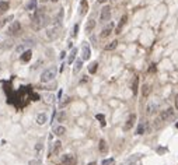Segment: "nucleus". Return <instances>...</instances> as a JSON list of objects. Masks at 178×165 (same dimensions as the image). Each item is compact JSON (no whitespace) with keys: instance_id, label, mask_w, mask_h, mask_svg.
I'll use <instances>...</instances> for the list:
<instances>
[{"instance_id":"c756f323","label":"nucleus","mask_w":178,"mask_h":165,"mask_svg":"<svg viewBox=\"0 0 178 165\" xmlns=\"http://www.w3.org/2000/svg\"><path fill=\"white\" fill-rule=\"evenodd\" d=\"M146 130V126L143 125V123H140L139 126H137V130H136V134H143Z\"/></svg>"},{"instance_id":"2f4dec72","label":"nucleus","mask_w":178,"mask_h":165,"mask_svg":"<svg viewBox=\"0 0 178 165\" xmlns=\"http://www.w3.org/2000/svg\"><path fill=\"white\" fill-rule=\"evenodd\" d=\"M115 164V160L114 158H108V160H104L102 161V165H114Z\"/></svg>"},{"instance_id":"f704fd0d","label":"nucleus","mask_w":178,"mask_h":165,"mask_svg":"<svg viewBox=\"0 0 178 165\" xmlns=\"http://www.w3.org/2000/svg\"><path fill=\"white\" fill-rule=\"evenodd\" d=\"M165 151H167V148H164V147H159V148H157V152H159V154H163V152H165Z\"/></svg>"},{"instance_id":"72a5a7b5","label":"nucleus","mask_w":178,"mask_h":165,"mask_svg":"<svg viewBox=\"0 0 178 165\" xmlns=\"http://www.w3.org/2000/svg\"><path fill=\"white\" fill-rule=\"evenodd\" d=\"M31 99H33V101H38V99H39V95H38V94H31Z\"/></svg>"},{"instance_id":"a211bd4d","label":"nucleus","mask_w":178,"mask_h":165,"mask_svg":"<svg viewBox=\"0 0 178 165\" xmlns=\"http://www.w3.org/2000/svg\"><path fill=\"white\" fill-rule=\"evenodd\" d=\"M69 102H70V97H65V98H60V99H59V108H60V109H63V108H65V106L67 105V104H69Z\"/></svg>"},{"instance_id":"dca6fc26","label":"nucleus","mask_w":178,"mask_h":165,"mask_svg":"<svg viewBox=\"0 0 178 165\" xmlns=\"http://www.w3.org/2000/svg\"><path fill=\"white\" fill-rule=\"evenodd\" d=\"M62 148V143L58 140V141H53V146H52V148H50V154H56L59 150Z\"/></svg>"},{"instance_id":"412c9836","label":"nucleus","mask_w":178,"mask_h":165,"mask_svg":"<svg viewBox=\"0 0 178 165\" xmlns=\"http://www.w3.org/2000/svg\"><path fill=\"white\" fill-rule=\"evenodd\" d=\"M65 132H66V129L63 126H58V127L53 129V133H55L56 136H62V134H65Z\"/></svg>"},{"instance_id":"e433bc0d","label":"nucleus","mask_w":178,"mask_h":165,"mask_svg":"<svg viewBox=\"0 0 178 165\" xmlns=\"http://www.w3.org/2000/svg\"><path fill=\"white\" fill-rule=\"evenodd\" d=\"M77 31H79V25H74V31H73V35H74V36L77 35Z\"/></svg>"},{"instance_id":"c85d7f7f","label":"nucleus","mask_w":178,"mask_h":165,"mask_svg":"<svg viewBox=\"0 0 178 165\" xmlns=\"http://www.w3.org/2000/svg\"><path fill=\"white\" fill-rule=\"evenodd\" d=\"M9 10V3L7 1H0V11H7Z\"/></svg>"},{"instance_id":"79ce46f5","label":"nucleus","mask_w":178,"mask_h":165,"mask_svg":"<svg viewBox=\"0 0 178 165\" xmlns=\"http://www.w3.org/2000/svg\"><path fill=\"white\" fill-rule=\"evenodd\" d=\"M52 1H53V3H56V1H59V0H52Z\"/></svg>"},{"instance_id":"7c9ffc66","label":"nucleus","mask_w":178,"mask_h":165,"mask_svg":"<svg viewBox=\"0 0 178 165\" xmlns=\"http://www.w3.org/2000/svg\"><path fill=\"white\" fill-rule=\"evenodd\" d=\"M150 91H151L150 85H147V84H145V85H143V95H145V97H147V95L150 94Z\"/></svg>"},{"instance_id":"f03ea898","label":"nucleus","mask_w":178,"mask_h":165,"mask_svg":"<svg viewBox=\"0 0 178 165\" xmlns=\"http://www.w3.org/2000/svg\"><path fill=\"white\" fill-rule=\"evenodd\" d=\"M56 74H58V67H56V66L48 67V69H46V70L41 74V81H42V82L52 81V80L56 77Z\"/></svg>"},{"instance_id":"20e7f679","label":"nucleus","mask_w":178,"mask_h":165,"mask_svg":"<svg viewBox=\"0 0 178 165\" xmlns=\"http://www.w3.org/2000/svg\"><path fill=\"white\" fill-rule=\"evenodd\" d=\"M60 162L63 165H76L77 164V157L74 154H65L60 158Z\"/></svg>"},{"instance_id":"aec40b11","label":"nucleus","mask_w":178,"mask_h":165,"mask_svg":"<svg viewBox=\"0 0 178 165\" xmlns=\"http://www.w3.org/2000/svg\"><path fill=\"white\" fill-rule=\"evenodd\" d=\"M156 108H157V105H156V104H153V102H151V104H149V105H147V111H146V112H147V115H151L153 112H156Z\"/></svg>"},{"instance_id":"f3484780","label":"nucleus","mask_w":178,"mask_h":165,"mask_svg":"<svg viewBox=\"0 0 178 165\" xmlns=\"http://www.w3.org/2000/svg\"><path fill=\"white\" fill-rule=\"evenodd\" d=\"M126 20H128V17H126V16H124L122 18H121V21H119V24H118V27H116V31H115L116 34H119V32H121V30H122V27L125 25Z\"/></svg>"},{"instance_id":"b1692460","label":"nucleus","mask_w":178,"mask_h":165,"mask_svg":"<svg viewBox=\"0 0 178 165\" xmlns=\"http://www.w3.org/2000/svg\"><path fill=\"white\" fill-rule=\"evenodd\" d=\"M107 141H105V140H104V139H101V140H100V151H101V152H107Z\"/></svg>"},{"instance_id":"f8f14e48","label":"nucleus","mask_w":178,"mask_h":165,"mask_svg":"<svg viewBox=\"0 0 178 165\" xmlns=\"http://www.w3.org/2000/svg\"><path fill=\"white\" fill-rule=\"evenodd\" d=\"M31 57H33V52H31L30 49H27L24 53H23V55H21V60H23V62H25V63H27V62H30V60H31Z\"/></svg>"},{"instance_id":"a19ab883","label":"nucleus","mask_w":178,"mask_h":165,"mask_svg":"<svg viewBox=\"0 0 178 165\" xmlns=\"http://www.w3.org/2000/svg\"><path fill=\"white\" fill-rule=\"evenodd\" d=\"M88 165H96V164H94V162H90V164H88Z\"/></svg>"},{"instance_id":"39448f33","label":"nucleus","mask_w":178,"mask_h":165,"mask_svg":"<svg viewBox=\"0 0 178 165\" xmlns=\"http://www.w3.org/2000/svg\"><path fill=\"white\" fill-rule=\"evenodd\" d=\"M91 56V50L87 42H83L81 44V60H88Z\"/></svg>"},{"instance_id":"7ed1b4c3","label":"nucleus","mask_w":178,"mask_h":165,"mask_svg":"<svg viewBox=\"0 0 178 165\" xmlns=\"http://www.w3.org/2000/svg\"><path fill=\"white\" fill-rule=\"evenodd\" d=\"M174 117H175V112H174L173 108H167L165 111H163L161 114H160V120H163V122L174 120Z\"/></svg>"},{"instance_id":"0eeeda50","label":"nucleus","mask_w":178,"mask_h":165,"mask_svg":"<svg viewBox=\"0 0 178 165\" xmlns=\"http://www.w3.org/2000/svg\"><path fill=\"white\" fill-rule=\"evenodd\" d=\"M59 34H60V30H59V27H53V28H49L48 31H46V38H48L49 41H55L58 36H59Z\"/></svg>"},{"instance_id":"c9c22d12","label":"nucleus","mask_w":178,"mask_h":165,"mask_svg":"<svg viewBox=\"0 0 178 165\" xmlns=\"http://www.w3.org/2000/svg\"><path fill=\"white\" fill-rule=\"evenodd\" d=\"M30 165H41V161H35V160H33V161H30Z\"/></svg>"},{"instance_id":"393cba45","label":"nucleus","mask_w":178,"mask_h":165,"mask_svg":"<svg viewBox=\"0 0 178 165\" xmlns=\"http://www.w3.org/2000/svg\"><path fill=\"white\" fill-rule=\"evenodd\" d=\"M116 46H118V41H112L111 44L105 45V48H104V49H105V50H112V49H115Z\"/></svg>"},{"instance_id":"4be33fe9","label":"nucleus","mask_w":178,"mask_h":165,"mask_svg":"<svg viewBox=\"0 0 178 165\" xmlns=\"http://www.w3.org/2000/svg\"><path fill=\"white\" fill-rule=\"evenodd\" d=\"M37 6H38V0H31L27 4V10H37Z\"/></svg>"},{"instance_id":"473e14b6","label":"nucleus","mask_w":178,"mask_h":165,"mask_svg":"<svg viewBox=\"0 0 178 165\" xmlns=\"http://www.w3.org/2000/svg\"><path fill=\"white\" fill-rule=\"evenodd\" d=\"M16 52L17 53H24L25 52V45H21V46H18L16 49Z\"/></svg>"},{"instance_id":"5701e85b","label":"nucleus","mask_w":178,"mask_h":165,"mask_svg":"<svg viewBox=\"0 0 178 165\" xmlns=\"http://www.w3.org/2000/svg\"><path fill=\"white\" fill-rule=\"evenodd\" d=\"M137 84H139V77H135L133 82H132V91H133V94H137Z\"/></svg>"},{"instance_id":"bb28decb","label":"nucleus","mask_w":178,"mask_h":165,"mask_svg":"<svg viewBox=\"0 0 178 165\" xmlns=\"http://www.w3.org/2000/svg\"><path fill=\"white\" fill-rule=\"evenodd\" d=\"M65 119H66V112H59L58 114V116H56V120L59 122V123H62V122H65Z\"/></svg>"},{"instance_id":"4c0bfd02","label":"nucleus","mask_w":178,"mask_h":165,"mask_svg":"<svg viewBox=\"0 0 178 165\" xmlns=\"http://www.w3.org/2000/svg\"><path fill=\"white\" fill-rule=\"evenodd\" d=\"M175 108L178 109V94H177V97H175Z\"/></svg>"},{"instance_id":"37998d69","label":"nucleus","mask_w":178,"mask_h":165,"mask_svg":"<svg viewBox=\"0 0 178 165\" xmlns=\"http://www.w3.org/2000/svg\"><path fill=\"white\" fill-rule=\"evenodd\" d=\"M175 126H177V129H178V122H177V125H175Z\"/></svg>"},{"instance_id":"a878e982","label":"nucleus","mask_w":178,"mask_h":165,"mask_svg":"<svg viewBox=\"0 0 178 165\" xmlns=\"http://www.w3.org/2000/svg\"><path fill=\"white\" fill-rule=\"evenodd\" d=\"M97 67H98V63L97 62H93L90 67H88V71H90V74H94L96 71H97Z\"/></svg>"},{"instance_id":"ddd939ff","label":"nucleus","mask_w":178,"mask_h":165,"mask_svg":"<svg viewBox=\"0 0 178 165\" xmlns=\"http://www.w3.org/2000/svg\"><path fill=\"white\" fill-rule=\"evenodd\" d=\"M112 28H114V24H110L108 27H105V28L102 30V32H101V38H107V36H110V34L112 32Z\"/></svg>"},{"instance_id":"423d86ee","label":"nucleus","mask_w":178,"mask_h":165,"mask_svg":"<svg viewBox=\"0 0 178 165\" xmlns=\"http://www.w3.org/2000/svg\"><path fill=\"white\" fill-rule=\"evenodd\" d=\"M100 20L102 22H107L111 20V7L110 6H105L102 10H101V14H100Z\"/></svg>"},{"instance_id":"6e6552de","label":"nucleus","mask_w":178,"mask_h":165,"mask_svg":"<svg viewBox=\"0 0 178 165\" xmlns=\"http://www.w3.org/2000/svg\"><path fill=\"white\" fill-rule=\"evenodd\" d=\"M9 31H10V34H14V35H17V34L21 31V24H20L18 21H14V22H11V25H10Z\"/></svg>"},{"instance_id":"4468645a","label":"nucleus","mask_w":178,"mask_h":165,"mask_svg":"<svg viewBox=\"0 0 178 165\" xmlns=\"http://www.w3.org/2000/svg\"><path fill=\"white\" fill-rule=\"evenodd\" d=\"M94 27H96V21L91 18V20H88L87 21V24H86V32L87 34H90L93 30H94Z\"/></svg>"},{"instance_id":"1a4fd4ad","label":"nucleus","mask_w":178,"mask_h":165,"mask_svg":"<svg viewBox=\"0 0 178 165\" xmlns=\"http://www.w3.org/2000/svg\"><path fill=\"white\" fill-rule=\"evenodd\" d=\"M135 120H136V115H135V114H132V115L129 116V119H128V122L125 123L124 129H125V130H130V129H132V126L135 125Z\"/></svg>"},{"instance_id":"2eb2a0df","label":"nucleus","mask_w":178,"mask_h":165,"mask_svg":"<svg viewBox=\"0 0 178 165\" xmlns=\"http://www.w3.org/2000/svg\"><path fill=\"white\" fill-rule=\"evenodd\" d=\"M48 120V116L45 114H38L37 115V123L38 125H45V122Z\"/></svg>"},{"instance_id":"f257e3e1","label":"nucleus","mask_w":178,"mask_h":165,"mask_svg":"<svg viewBox=\"0 0 178 165\" xmlns=\"http://www.w3.org/2000/svg\"><path fill=\"white\" fill-rule=\"evenodd\" d=\"M48 22V17L44 9H37L33 17V28L34 30H41L46 25Z\"/></svg>"},{"instance_id":"58836bf2","label":"nucleus","mask_w":178,"mask_h":165,"mask_svg":"<svg viewBox=\"0 0 178 165\" xmlns=\"http://www.w3.org/2000/svg\"><path fill=\"white\" fill-rule=\"evenodd\" d=\"M128 165H142V164L137 161V162H130V164H128Z\"/></svg>"},{"instance_id":"ea45409f","label":"nucleus","mask_w":178,"mask_h":165,"mask_svg":"<svg viewBox=\"0 0 178 165\" xmlns=\"http://www.w3.org/2000/svg\"><path fill=\"white\" fill-rule=\"evenodd\" d=\"M98 1H100V3H104V1H107V0H98Z\"/></svg>"},{"instance_id":"9d476101","label":"nucleus","mask_w":178,"mask_h":165,"mask_svg":"<svg viewBox=\"0 0 178 165\" xmlns=\"http://www.w3.org/2000/svg\"><path fill=\"white\" fill-rule=\"evenodd\" d=\"M81 67H83V60H81V59H77V60L74 62V66H73V74H74V76L79 74Z\"/></svg>"},{"instance_id":"9b49d317","label":"nucleus","mask_w":178,"mask_h":165,"mask_svg":"<svg viewBox=\"0 0 178 165\" xmlns=\"http://www.w3.org/2000/svg\"><path fill=\"white\" fill-rule=\"evenodd\" d=\"M87 11H88V3H87V0H81V3H80V14H81V16H86V14H87Z\"/></svg>"},{"instance_id":"cd10ccee","label":"nucleus","mask_w":178,"mask_h":165,"mask_svg":"<svg viewBox=\"0 0 178 165\" xmlns=\"http://www.w3.org/2000/svg\"><path fill=\"white\" fill-rule=\"evenodd\" d=\"M96 119L100 120V123H101V126H105V116L101 115V114H97L96 115Z\"/></svg>"},{"instance_id":"6ab92c4d","label":"nucleus","mask_w":178,"mask_h":165,"mask_svg":"<svg viewBox=\"0 0 178 165\" xmlns=\"http://www.w3.org/2000/svg\"><path fill=\"white\" fill-rule=\"evenodd\" d=\"M76 55H77V49H76V48H73V49H72V52H70V55H69V59H67L69 65H72V63L74 62V57H76Z\"/></svg>"}]
</instances>
